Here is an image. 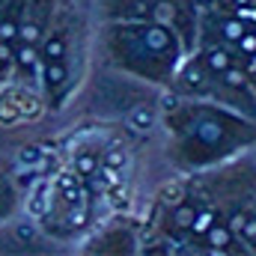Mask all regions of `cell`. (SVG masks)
Returning <instances> with one entry per match:
<instances>
[{
  "instance_id": "30bf717a",
  "label": "cell",
  "mask_w": 256,
  "mask_h": 256,
  "mask_svg": "<svg viewBox=\"0 0 256 256\" xmlns=\"http://www.w3.org/2000/svg\"><path fill=\"white\" fill-rule=\"evenodd\" d=\"M206 236H208V244H212V248H218V250L230 242V230H226L224 224H218V220H214V226H212Z\"/></svg>"
},
{
  "instance_id": "ffe728a7",
  "label": "cell",
  "mask_w": 256,
  "mask_h": 256,
  "mask_svg": "<svg viewBox=\"0 0 256 256\" xmlns=\"http://www.w3.org/2000/svg\"><path fill=\"white\" fill-rule=\"evenodd\" d=\"M248 72H250V74H256V54H250V63H248Z\"/></svg>"
},
{
  "instance_id": "5b68a950",
  "label": "cell",
  "mask_w": 256,
  "mask_h": 256,
  "mask_svg": "<svg viewBox=\"0 0 256 256\" xmlns=\"http://www.w3.org/2000/svg\"><path fill=\"white\" fill-rule=\"evenodd\" d=\"M74 170H78L80 176H96V173H98V155H96V152H80V155L74 158Z\"/></svg>"
},
{
  "instance_id": "2e32d148",
  "label": "cell",
  "mask_w": 256,
  "mask_h": 256,
  "mask_svg": "<svg viewBox=\"0 0 256 256\" xmlns=\"http://www.w3.org/2000/svg\"><path fill=\"white\" fill-rule=\"evenodd\" d=\"M200 140H206V143L220 140V128L214 126V122H202V126H200Z\"/></svg>"
},
{
  "instance_id": "7402d4cb",
  "label": "cell",
  "mask_w": 256,
  "mask_h": 256,
  "mask_svg": "<svg viewBox=\"0 0 256 256\" xmlns=\"http://www.w3.org/2000/svg\"><path fill=\"white\" fill-rule=\"evenodd\" d=\"M200 3H206V0H200Z\"/></svg>"
},
{
  "instance_id": "8fae6325",
  "label": "cell",
  "mask_w": 256,
  "mask_h": 256,
  "mask_svg": "<svg viewBox=\"0 0 256 256\" xmlns=\"http://www.w3.org/2000/svg\"><path fill=\"white\" fill-rule=\"evenodd\" d=\"M220 33H224L226 42H238V39L244 36V24H242V21H224V24H220Z\"/></svg>"
},
{
  "instance_id": "e0dca14e",
  "label": "cell",
  "mask_w": 256,
  "mask_h": 256,
  "mask_svg": "<svg viewBox=\"0 0 256 256\" xmlns=\"http://www.w3.org/2000/svg\"><path fill=\"white\" fill-rule=\"evenodd\" d=\"M236 226L244 232L248 242H256V220H248V218H236Z\"/></svg>"
},
{
  "instance_id": "7a4b0ae2",
  "label": "cell",
  "mask_w": 256,
  "mask_h": 256,
  "mask_svg": "<svg viewBox=\"0 0 256 256\" xmlns=\"http://www.w3.org/2000/svg\"><path fill=\"white\" fill-rule=\"evenodd\" d=\"M66 78H68V68H66L63 60H45V86L51 92H57L63 86Z\"/></svg>"
},
{
  "instance_id": "ba28073f",
  "label": "cell",
  "mask_w": 256,
  "mask_h": 256,
  "mask_svg": "<svg viewBox=\"0 0 256 256\" xmlns=\"http://www.w3.org/2000/svg\"><path fill=\"white\" fill-rule=\"evenodd\" d=\"M206 63H208L212 72H224V68L230 66V54H226L224 48H212V51L206 54Z\"/></svg>"
},
{
  "instance_id": "d6986e66",
  "label": "cell",
  "mask_w": 256,
  "mask_h": 256,
  "mask_svg": "<svg viewBox=\"0 0 256 256\" xmlns=\"http://www.w3.org/2000/svg\"><path fill=\"white\" fill-rule=\"evenodd\" d=\"M236 15H238V18H244V21H254V24H256V6H250V3H248V6H238V9H236Z\"/></svg>"
},
{
  "instance_id": "9c48e42d",
  "label": "cell",
  "mask_w": 256,
  "mask_h": 256,
  "mask_svg": "<svg viewBox=\"0 0 256 256\" xmlns=\"http://www.w3.org/2000/svg\"><path fill=\"white\" fill-rule=\"evenodd\" d=\"M220 74H224V80H226L230 86H236V90H244V86H248V74H244L242 68H236V66H226Z\"/></svg>"
},
{
  "instance_id": "ac0fdd59",
  "label": "cell",
  "mask_w": 256,
  "mask_h": 256,
  "mask_svg": "<svg viewBox=\"0 0 256 256\" xmlns=\"http://www.w3.org/2000/svg\"><path fill=\"white\" fill-rule=\"evenodd\" d=\"M238 48H242V54H256V33L244 30V36L238 39Z\"/></svg>"
},
{
  "instance_id": "4fadbf2b",
  "label": "cell",
  "mask_w": 256,
  "mask_h": 256,
  "mask_svg": "<svg viewBox=\"0 0 256 256\" xmlns=\"http://www.w3.org/2000/svg\"><path fill=\"white\" fill-rule=\"evenodd\" d=\"M104 164H108V167H122V164H126V152H122V146L108 149V152H104Z\"/></svg>"
},
{
  "instance_id": "9a60e30c",
  "label": "cell",
  "mask_w": 256,
  "mask_h": 256,
  "mask_svg": "<svg viewBox=\"0 0 256 256\" xmlns=\"http://www.w3.org/2000/svg\"><path fill=\"white\" fill-rule=\"evenodd\" d=\"M131 122H134L137 128H143V131H146V128L152 126V110H146V108H137V110L131 114Z\"/></svg>"
},
{
  "instance_id": "3957f363",
  "label": "cell",
  "mask_w": 256,
  "mask_h": 256,
  "mask_svg": "<svg viewBox=\"0 0 256 256\" xmlns=\"http://www.w3.org/2000/svg\"><path fill=\"white\" fill-rule=\"evenodd\" d=\"M42 57H45V60H63L66 57V36L63 33H54V36L42 45Z\"/></svg>"
},
{
  "instance_id": "5bb4252c",
  "label": "cell",
  "mask_w": 256,
  "mask_h": 256,
  "mask_svg": "<svg viewBox=\"0 0 256 256\" xmlns=\"http://www.w3.org/2000/svg\"><path fill=\"white\" fill-rule=\"evenodd\" d=\"M182 78H185V86H191V90H196V86L202 84V72H200V66H196V63H194V66H188Z\"/></svg>"
},
{
  "instance_id": "7c38bea8",
  "label": "cell",
  "mask_w": 256,
  "mask_h": 256,
  "mask_svg": "<svg viewBox=\"0 0 256 256\" xmlns=\"http://www.w3.org/2000/svg\"><path fill=\"white\" fill-rule=\"evenodd\" d=\"M194 214H196V212H194L191 206H179V208H176V214H173V224H176L179 230H191Z\"/></svg>"
},
{
  "instance_id": "8992f818",
  "label": "cell",
  "mask_w": 256,
  "mask_h": 256,
  "mask_svg": "<svg viewBox=\"0 0 256 256\" xmlns=\"http://www.w3.org/2000/svg\"><path fill=\"white\" fill-rule=\"evenodd\" d=\"M15 68V42L0 39V78H6Z\"/></svg>"
},
{
  "instance_id": "44dd1931",
  "label": "cell",
  "mask_w": 256,
  "mask_h": 256,
  "mask_svg": "<svg viewBox=\"0 0 256 256\" xmlns=\"http://www.w3.org/2000/svg\"><path fill=\"white\" fill-rule=\"evenodd\" d=\"M232 3H238V6H248V3H250V0H232Z\"/></svg>"
},
{
  "instance_id": "277c9868",
  "label": "cell",
  "mask_w": 256,
  "mask_h": 256,
  "mask_svg": "<svg viewBox=\"0 0 256 256\" xmlns=\"http://www.w3.org/2000/svg\"><path fill=\"white\" fill-rule=\"evenodd\" d=\"M146 45H149L152 51H167V48H170V33H167L164 27H149V30H146Z\"/></svg>"
},
{
  "instance_id": "6da1fadb",
  "label": "cell",
  "mask_w": 256,
  "mask_h": 256,
  "mask_svg": "<svg viewBox=\"0 0 256 256\" xmlns=\"http://www.w3.org/2000/svg\"><path fill=\"white\" fill-rule=\"evenodd\" d=\"M15 68H21V72H39V48L27 45V42H18L15 45Z\"/></svg>"
},
{
  "instance_id": "52a82bcc",
  "label": "cell",
  "mask_w": 256,
  "mask_h": 256,
  "mask_svg": "<svg viewBox=\"0 0 256 256\" xmlns=\"http://www.w3.org/2000/svg\"><path fill=\"white\" fill-rule=\"evenodd\" d=\"M214 220H218L214 212H196V214H194V224H191V232L194 236H206V232L214 226Z\"/></svg>"
}]
</instances>
